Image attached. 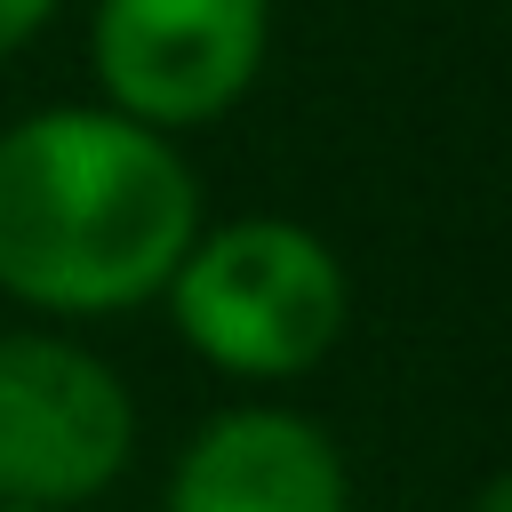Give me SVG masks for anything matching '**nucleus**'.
<instances>
[{"mask_svg": "<svg viewBox=\"0 0 512 512\" xmlns=\"http://www.w3.org/2000/svg\"><path fill=\"white\" fill-rule=\"evenodd\" d=\"M200 240V176L176 136L112 104H48L0 128V296L96 320L168 288Z\"/></svg>", "mask_w": 512, "mask_h": 512, "instance_id": "obj_1", "label": "nucleus"}, {"mask_svg": "<svg viewBox=\"0 0 512 512\" xmlns=\"http://www.w3.org/2000/svg\"><path fill=\"white\" fill-rule=\"evenodd\" d=\"M160 296L176 336L240 384H288L320 368L352 320V280L336 248L296 216H232L216 232L200 224Z\"/></svg>", "mask_w": 512, "mask_h": 512, "instance_id": "obj_2", "label": "nucleus"}, {"mask_svg": "<svg viewBox=\"0 0 512 512\" xmlns=\"http://www.w3.org/2000/svg\"><path fill=\"white\" fill-rule=\"evenodd\" d=\"M136 456L128 384L56 328L0 336V504L72 512L104 496Z\"/></svg>", "mask_w": 512, "mask_h": 512, "instance_id": "obj_3", "label": "nucleus"}, {"mask_svg": "<svg viewBox=\"0 0 512 512\" xmlns=\"http://www.w3.org/2000/svg\"><path fill=\"white\" fill-rule=\"evenodd\" d=\"M272 48V0H96L88 64L112 112L184 136L224 120Z\"/></svg>", "mask_w": 512, "mask_h": 512, "instance_id": "obj_4", "label": "nucleus"}, {"mask_svg": "<svg viewBox=\"0 0 512 512\" xmlns=\"http://www.w3.org/2000/svg\"><path fill=\"white\" fill-rule=\"evenodd\" d=\"M160 512H352V472L312 416L240 400L184 440Z\"/></svg>", "mask_w": 512, "mask_h": 512, "instance_id": "obj_5", "label": "nucleus"}, {"mask_svg": "<svg viewBox=\"0 0 512 512\" xmlns=\"http://www.w3.org/2000/svg\"><path fill=\"white\" fill-rule=\"evenodd\" d=\"M48 16H56V0H0V56H16Z\"/></svg>", "mask_w": 512, "mask_h": 512, "instance_id": "obj_6", "label": "nucleus"}, {"mask_svg": "<svg viewBox=\"0 0 512 512\" xmlns=\"http://www.w3.org/2000/svg\"><path fill=\"white\" fill-rule=\"evenodd\" d=\"M472 512H512V464H504V472H496V480L472 496Z\"/></svg>", "mask_w": 512, "mask_h": 512, "instance_id": "obj_7", "label": "nucleus"}, {"mask_svg": "<svg viewBox=\"0 0 512 512\" xmlns=\"http://www.w3.org/2000/svg\"><path fill=\"white\" fill-rule=\"evenodd\" d=\"M0 512H48V504H0Z\"/></svg>", "mask_w": 512, "mask_h": 512, "instance_id": "obj_8", "label": "nucleus"}]
</instances>
